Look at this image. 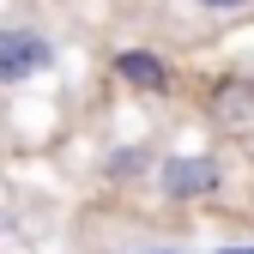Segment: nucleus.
I'll return each instance as SVG.
<instances>
[{"instance_id": "f257e3e1", "label": "nucleus", "mask_w": 254, "mask_h": 254, "mask_svg": "<svg viewBox=\"0 0 254 254\" xmlns=\"http://www.w3.org/2000/svg\"><path fill=\"white\" fill-rule=\"evenodd\" d=\"M55 67V49L49 37H37V30H0V79L18 85V79H37Z\"/></svg>"}, {"instance_id": "f03ea898", "label": "nucleus", "mask_w": 254, "mask_h": 254, "mask_svg": "<svg viewBox=\"0 0 254 254\" xmlns=\"http://www.w3.org/2000/svg\"><path fill=\"white\" fill-rule=\"evenodd\" d=\"M164 188L182 200V194H212L218 188V164L212 157H170L164 164Z\"/></svg>"}, {"instance_id": "7ed1b4c3", "label": "nucleus", "mask_w": 254, "mask_h": 254, "mask_svg": "<svg viewBox=\"0 0 254 254\" xmlns=\"http://www.w3.org/2000/svg\"><path fill=\"white\" fill-rule=\"evenodd\" d=\"M115 73H121L127 85H139V91H164V85H170L164 61H157L151 49H121V55H115Z\"/></svg>"}, {"instance_id": "20e7f679", "label": "nucleus", "mask_w": 254, "mask_h": 254, "mask_svg": "<svg viewBox=\"0 0 254 254\" xmlns=\"http://www.w3.org/2000/svg\"><path fill=\"white\" fill-rule=\"evenodd\" d=\"M194 6H206V12H236V6H254V0H194Z\"/></svg>"}, {"instance_id": "39448f33", "label": "nucleus", "mask_w": 254, "mask_h": 254, "mask_svg": "<svg viewBox=\"0 0 254 254\" xmlns=\"http://www.w3.org/2000/svg\"><path fill=\"white\" fill-rule=\"evenodd\" d=\"M145 254H182V248H145Z\"/></svg>"}, {"instance_id": "423d86ee", "label": "nucleus", "mask_w": 254, "mask_h": 254, "mask_svg": "<svg viewBox=\"0 0 254 254\" xmlns=\"http://www.w3.org/2000/svg\"><path fill=\"white\" fill-rule=\"evenodd\" d=\"M218 254H254V248H218Z\"/></svg>"}]
</instances>
